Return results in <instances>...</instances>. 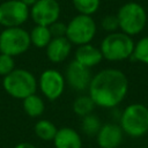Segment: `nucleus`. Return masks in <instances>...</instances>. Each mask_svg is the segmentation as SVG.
Instances as JSON below:
<instances>
[{"mask_svg":"<svg viewBox=\"0 0 148 148\" xmlns=\"http://www.w3.org/2000/svg\"><path fill=\"white\" fill-rule=\"evenodd\" d=\"M128 92V79L117 68H104L92 75L88 95L96 106L112 109L119 105Z\"/></svg>","mask_w":148,"mask_h":148,"instance_id":"f257e3e1","label":"nucleus"},{"mask_svg":"<svg viewBox=\"0 0 148 148\" xmlns=\"http://www.w3.org/2000/svg\"><path fill=\"white\" fill-rule=\"evenodd\" d=\"M5 91L13 98L24 99L25 97L36 94L38 81L36 76L28 69L15 68L2 79Z\"/></svg>","mask_w":148,"mask_h":148,"instance_id":"f03ea898","label":"nucleus"},{"mask_svg":"<svg viewBox=\"0 0 148 148\" xmlns=\"http://www.w3.org/2000/svg\"><path fill=\"white\" fill-rule=\"evenodd\" d=\"M134 45L135 43L131 36L121 31H114L103 38L99 50L103 59L109 61H123L132 57Z\"/></svg>","mask_w":148,"mask_h":148,"instance_id":"7ed1b4c3","label":"nucleus"},{"mask_svg":"<svg viewBox=\"0 0 148 148\" xmlns=\"http://www.w3.org/2000/svg\"><path fill=\"white\" fill-rule=\"evenodd\" d=\"M120 127L124 134L140 138L148 133V106L141 103L127 105L120 114Z\"/></svg>","mask_w":148,"mask_h":148,"instance_id":"20e7f679","label":"nucleus"},{"mask_svg":"<svg viewBox=\"0 0 148 148\" xmlns=\"http://www.w3.org/2000/svg\"><path fill=\"white\" fill-rule=\"evenodd\" d=\"M119 29L128 36L139 35L147 24V13L139 2L130 1L123 5L117 13Z\"/></svg>","mask_w":148,"mask_h":148,"instance_id":"39448f33","label":"nucleus"},{"mask_svg":"<svg viewBox=\"0 0 148 148\" xmlns=\"http://www.w3.org/2000/svg\"><path fill=\"white\" fill-rule=\"evenodd\" d=\"M97 31L96 23L90 15L77 14L68 23L66 28V38L72 45H84L89 44Z\"/></svg>","mask_w":148,"mask_h":148,"instance_id":"423d86ee","label":"nucleus"},{"mask_svg":"<svg viewBox=\"0 0 148 148\" xmlns=\"http://www.w3.org/2000/svg\"><path fill=\"white\" fill-rule=\"evenodd\" d=\"M29 32L22 27L5 28L0 32V53L12 57L21 56L30 47Z\"/></svg>","mask_w":148,"mask_h":148,"instance_id":"0eeeda50","label":"nucleus"},{"mask_svg":"<svg viewBox=\"0 0 148 148\" xmlns=\"http://www.w3.org/2000/svg\"><path fill=\"white\" fill-rule=\"evenodd\" d=\"M30 16V9L21 0H6L0 3V25L21 27Z\"/></svg>","mask_w":148,"mask_h":148,"instance_id":"6e6552de","label":"nucleus"},{"mask_svg":"<svg viewBox=\"0 0 148 148\" xmlns=\"http://www.w3.org/2000/svg\"><path fill=\"white\" fill-rule=\"evenodd\" d=\"M65 76L57 69L49 68L42 72L38 79V88L49 101L58 99L65 90Z\"/></svg>","mask_w":148,"mask_h":148,"instance_id":"1a4fd4ad","label":"nucleus"},{"mask_svg":"<svg viewBox=\"0 0 148 148\" xmlns=\"http://www.w3.org/2000/svg\"><path fill=\"white\" fill-rule=\"evenodd\" d=\"M60 16V5L57 0H38L30 7V17L38 25L49 27Z\"/></svg>","mask_w":148,"mask_h":148,"instance_id":"9d476101","label":"nucleus"},{"mask_svg":"<svg viewBox=\"0 0 148 148\" xmlns=\"http://www.w3.org/2000/svg\"><path fill=\"white\" fill-rule=\"evenodd\" d=\"M91 77L92 75L90 68L79 64L76 60H72L66 68L65 81L72 89L76 91L88 90Z\"/></svg>","mask_w":148,"mask_h":148,"instance_id":"9b49d317","label":"nucleus"},{"mask_svg":"<svg viewBox=\"0 0 148 148\" xmlns=\"http://www.w3.org/2000/svg\"><path fill=\"white\" fill-rule=\"evenodd\" d=\"M124 139V132L120 125L106 123L101 126L96 134V141L99 148H118Z\"/></svg>","mask_w":148,"mask_h":148,"instance_id":"f8f14e48","label":"nucleus"},{"mask_svg":"<svg viewBox=\"0 0 148 148\" xmlns=\"http://www.w3.org/2000/svg\"><path fill=\"white\" fill-rule=\"evenodd\" d=\"M45 49L47 59L53 64H59L65 61L71 54L72 43L66 37H53Z\"/></svg>","mask_w":148,"mask_h":148,"instance_id":"ddd939ff","label":"nucleus"},{"mask_svg":"<svg viewBox=\"0 0 148 148\" xmlns=\"http://www.w3.org/2000/svg\"><path fill=\"white\" fill-rule=\"evenodd\" d=\"M103 59L102 52L99 50V47H96L94 45L89 44H84V45H80L77 46L76 51H75V59L79 64L88 67V68H92L95 66H97Z\"/></svg>","mask_w":148,"mask_h":148,"instance_id":"4468645a","label":"nucleus"},{"mask_svg":"<svg viewBox=\"0 0 148 148\" xmlns=\"http://www.w3.org/2000/svg\"><path fill=\"white\" fill-rule=\"evenodd\" d=\"M52 142L54 148H82L81 135L72 127L58 128Z\"/></svg>","mask_w":148,"mask_h":148,"instance_id":"2eb2a0df","label":"nucleus"},{"mask_svg":"<svg viewBox=\"0 0 148 148\" xmlns=\"http://www.w3.org/2000/svg\"><path fill=\"white\" fill-rule=\"evenodd\" d=\"M22 106L23 111L32 118H37L44 113L45 110V103L44 99L38 96L37 94H32L24 99H22Z\"/></svg>","mask_w":148,"mask_h":148,"instance_id":"dca6fc26","label":"nucleus"},{"mask_svg":"<svg viewBox=\"0 0 148 148\" xmlns=\"http://www.w3.org/2000/svg\"><path fill=\"white\" fill-rule=\"evenodd\" d=\"M30 36V43L31 45L38 47V49H44L47 46L50 40L52 39V35L50 32L49 27L45 25H38L36 24L31 31L29 32Z\"/></svg>","mask_w":148,"mask_h":148,"instance_id":"f3484780","label":"nucleus"},{"mask_svg":"<svg viewBox=\"0 0 148 148\" xmlns=\"http://www.w3.org/2000/svg\"><path fill=\"white\" fill-rule=\"evenodd\" d=\"M34 131H35V134L37 135V138L40 139L42 141H53V139L58 132V127L51 120L42 119L35 124Z\"/></svg>","mask_w":148,"mask_h":148,"instance_id":"a211bd4d","label":"nucleus"},{"mask_svg":"<svg viewBox=\"0 0 148 148\" xmlns=\"http://www.w3.org/2000/svg\"><path fill=\"white\" fill-rule=\"evenodd\" d=\"M95 106L96 105L89 95H80L73 102V111L80 117H84L92 113Z\"/></svg>","mask_w":148,"mask_h":148,"instance_id":"6ab92c4d","label":"nucleus"},{"mask_svg":"<svg viewBox=\"0 0 148 148\" xmlns=\"http://www.w3.org/2000/svg\"><path fill=\"white\" fill-rule=\"evenodd\" d=\"M102 124L99 118L94 114L90 113L88 116L82 117V121H81V130L87 134V135H96L101 128Z\"/></svg>","mask_w":148,"mask_h":148,"instance_id":"aec40b11","label":"nucleus"},{"mask_svg":"<svg viewBox=\"0 0 148 148\" xmlns=\"http://www.w3.org/2000/svg\"><path fill=\"white\" fill-rule=\"evenodd\" d=\"M72 2L79 14L90 16L98 10L101 5V0H72Z\"/></svg>","mask_w":148,"mask_h":148,"instance_id":"412c9836","label":"nucleus"},{"mask_svg":"<svg viewBox=\"0 0 148 148\" xmlns=\"http://www.w3.org/2000/svg\"><path fill=\"white\" fill-rule=\"evenodd\" d=\"M134 60L142 62L145 65H148V36L140 38L135 45L132 57Z\"/></svg>","mask_w":148,"mask_h":148,"instance_id":"4be33fe9","label":"nucleus"},{"mask_svg":"<svg viewBox=\"0 0 148 148\" xmlns=\"http://www.w3.org/2000/svg\"><path fill=\"white\" fill-rule=\"evenodd\" d=\"M14 69H15L14 57L5 53H0V76L3 77L8 75L10 72H13Z\"/></svg>","mask_w":148,"mask_h":148,"instance_id":"5701e85b","label":"nucleus"},{"mask_svg":"<svg viewBox=\"0 0 148 148\" xmlns=\"http://www.w3.org/2000/svg\"><path fill=\"white\" fill-rule=\"evenodd\" d=\"M101 25L109 34L117 31V29H119V23H118L117 15H106V16H104L101 21Z\"/></svg>","mask_w":148,"mask_h":148,"instance_id":"b1692460","label":"nucleus"},{"mask_svg":"<svg viewBox=\"0 0 148 148\" xmlns=\"http://www.w3.org/2000/svg\"><path fill=\"white\" fill-rule=\"evenodd\" d=\"M66 28H67V24H65L64 22H60L59 20L52 23L51 25H49L52 38L53 37H66Z\"/></svg>","mask_w":148,"mask_h":148,"instance_id":"393cba45","label":"nucleus"},{"mask_svg":"<svg viewBox=\"0 0 148 148\" xmlns=\"http://www.w3.org/2000/svg\"><path fill=\"white\" fill-rule=\"evenodd\" d=\"M14 148H37V147L35 145L30 143V142H20Z\"/></svg>","mask_w":148,"mask_h":148,"instance_id":"a878e982","label":"nucleus"},{"mask_svg":"<svg viewBox=\"0 0 148 148\" xmlns=\"http://www.w3.org/2000/svg\"><path fill=\"white\" fill-rule=\"evenodd\" d=\"M21 1H22L24 5H27L28 7H31V6H32V5H35L38 0H21Z\"/></svg>","mask_w":148,"mask_h":148,"instance_id":"bb28decb","label":"nucleus"}]
</instances>
